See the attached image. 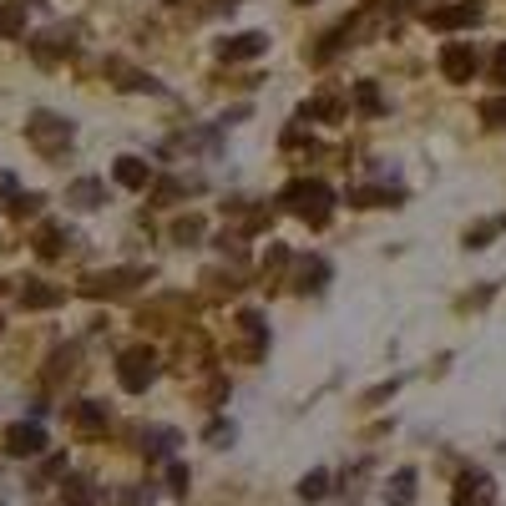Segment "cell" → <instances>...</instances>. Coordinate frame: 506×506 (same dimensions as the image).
<instances>
[{
  "label": "cell",
  "instance_id": "obj_1",
  "mask_svg": "<svg viewBox=\"0 0 506 506\" xmlns=\"http://www.w3.org/2000/svg\"><path fill=\"white\" fill-rule=\"evenodd\" d=\"M278 202H289V213L304 218V223H314V228L329 218V188L324 183H289Z\"/></svg>",
  "mask_w": 506,
  "mask_h": 506
},
{
  "label": "cell",
  "instance_id": "obj_2",
  "mask_svg": "<svg viewBox=\"0 0 506 506\" xmlns=\"http://www.w3.org/2000/svg\"><path fill=\"white\" fill-rule=\"evenodd\" d=\"M117 380H122V390L142 395L157 380V354L147 350V344H132V350H122V360H117Z\"/></svg>",
  "mask_w": 506,
  "mask_h": 506
},
{
  "label": "cell",
  "instance_id": "obj_3",
  "mask_svg": "<svg viewBox=\"0 0 506 506\" xmlns=\"http://www.w3.org/2000/svg\"><path fill=\"white\" fill-rule=\"evenodd\" d=\"M25 137L36 142L41 152H61L66 142H71V122L56 117V112H36L31 122H25Z\"/></svg>",
  "mask_w": 506,
  "mask_h": 506
},
{
  "label": "cell",
  "instance_id": "obj_4",
  "mask_svg": "<svg viewBox=\"0 0 506 506\" xmlns=\"http://www.w3.org/2000/svg\"><path fill=\"white\" fill-rule=\"evenodd\" d=\"M137 278H147L142 268H112V274H87L81 278V294L87 299H112V294H126Z\"/></svg>",
  "mask_w": 506,
  "mask_h": 506
},
{
  "label": "cell",
  "instance_id": "obj_5",
  "mask_svg": "<svg viewBox=\"0 0 506 506\" xmlns=\"http://www.w3.org/2000/svg\"><path fill=\"white\" fill-rule=\"evenodd\" d=\"M264 51H268L264 31H239V36L218 41V56H223V61H248V56H264Z\"/></svg>",
  "mask_w": 506,
  "mask_h": 506
},
{
  "label": "cell",
  "instance_id": "obj_6",
  "mask_svg": "<svg viewBox=\"0 0 506 506\" xmlns=\"http://www.w3.org/2000/svg\"><path fill=\"white\" fill-rule=\"evenodd\" d=\"M441 71L451 76V81H471V71H476V51H471L466 41H451V46L441 51Z\"/></svg>",
  "mask_w": 506,
  "mask_h": 506
},
{
  "label": "cell",
  "instance_id": "obj_7",
  "mask_svg": "<svg viewBox=\"0 0 506 506\" xmlns=\"http://www.w3.org/2000/svg\"><path fill=\"white\" fill-rule=\"evenodd\" d=\"M436 31H451V25H476L481 21V0H461V5H441V11L426 15Z\"/></svg>",
  "mask_w": 506,
  "mask_h": 506
},
{
  "label": "cell",
  "instance_id": "obj_8",
  "mask_svg": "<svg viewBox=\"0 0 506 506\" xmlns=\"http://www.w3.org/2000/svg\"><path fill=\"white\" fill-rule=\"evenodd\" d=\"M41 445H46V436H41L36 420H31V426H11V430H5V451H11V455H36Z\"/></svg>",
  "mask_w": 506,
  "mask_h": 506
},
{
  "label": "cell",
  "instance_id": "obj_9",
  "mask_svg": "<svg viewBox=\"0 0 506 506\" xmlns=\"http://www.w3.org/2000/svg\"><path fill=\"white\" fill-rule=\"evenodd\" d=\"M451 501L455 506H492V481H486V476H461Z\"/></svg>",
  "mask_w": 506,
  "mask_h": 506
},
{
  "label": "cell",
  "instance_id": "obj_10",
  "mask_svg": "<svg viewBox=\"0 0 506 506\" xmlns=\"http://www.w3.org/2000/svg\"><path fill=\"white\" fill-rule=\"evenodd\" d=\"M112 177L122 183V188H147V183H152V167L142 163V157H117Z\"/></svg>",
  "mask_w": 506,
  "mask_h": 506
},
{
  "label": "cell",
  "instance_id": "obj_11",
  "mask_svg": "<svg viewBox=\"0 0 506 506\" xmlns=\"http://www.w3.org/2000/svg\"><path fill=\"white\" fill-rule=\"evenodd\" d=\"M101 198H107V188H101L97 177H76L71 188H66V202H71V208H101Z\"/></svg>",
  "mask_w": 506,
  "mask_h": 506
},
{
  "label": "cell",
  "instance_id": "obj_12",
  "mask_svg": "<svg viewBox=\"0 0 506 506\" xmlns=\"http://www.w3.org/2000/svg\"><path fill=\"white\" fill-rule=\"evenodd\" d=\"M21 304L25 309H56V304H61V289H51V284H36V278H31V284L21 289Z\"/></svg>",
  "mask_w": 506,
  "mask_h": 506
},
{
  "label": "cell",
  "instance_id": "obj_13",
  "mask_svg": "<svg viewBox=\"0 0 506 506\" xmlns=\"http://www.w3.org/2000/svg\"><path fill=\"white\" fill-rule=\"evenodd\" d=\"M61 51H71V41L51 36V31H46V36H36V41H31V56H36L41 66H56V61H61Z\"/></svg>",
  "mask_w": 506,
  "mask_h": 506
},
{
  "label": "cell",
  "instance_id": "obj_14",
  "mask_svg": "<svg viewBox=\"0 0 506 506\" xmlns=\"http://www.w3.org/2000/svg\"><path fill=\"white\" fill-rule=\"evenodd\" d=\"M101 426H107V405H97V400L76 405V430H81V436H97Z\"/></svg>",
  "mask_w": 506,
  "mask_h": 506
},
{
  "label": "cell",
  "instance_id": "obj_15",
  "mask_svg": "<svg viewBox=\"0 0 506 506\" xmlns=\"http://www.w3.org/2000/svg\"><path fill=\"white\" fill-rule=\"evenodd\" d=\"M385 501H390V506H410V501H416V471H395V481L385 486Z\"/></svg>",
  "mask_w": 506,
  "mask_h": 506
},
{
  "label": "cell",
  "instance_id": "obj_16",
  "mask_svg": "<svg viewBox=\"0 0 506 506\" xmlns=\"http://www.w3.org/2000/svg\"><path fill=\"white\" fill-rule=\"evenodd\" d=\"M173 445H177V430H167V426H152L147 436H142V451H147L152 461H163V455L173 451Z\"/></svg>",
  "mask_w": 506,
  "mask_h": 506
},
{
  "label": "cell",
  "instance_id": "obj_17",
  "mask_svg": "<svg viewBox=\"0 0 506 506\" xmlns=\"http://www.w3.org/2000/svg\"><path fill=\"white\" fill-rule=\"evenodd\" d=\"M324 274H329L324 258H304L299 264V289H324Z\"/></svg>",
  "mask_w": 506,
  "mask_h": 506
},
{
  "label": "cell",
  "instance_id": "obj_18",
  "mask_svg": "<svg viewBox=\"0 0 506 506\" xmlns=\"http://www.w3.org/2000/svg\"><path fill=\"white\" fill-rule=\"evenodd\" d=\"M66 506H97V486L81 481V476H71L66 481Z\"/></svg>",
  "mask_w": 506,
  "mask_h": 506
},
{
  "label": "cell",
  "instance_id": "obj_19",
  "mask_svg": "<svg viewBox=\"0 0 506 506\" xmlns=\"http://www.w3.org/2000/svg\"><path fill=\"white\" fill-rule=\"evenodd\" d=\"M360 208H380V202H400V188H360L354 192Z\"/></svg>",
  "mask_w": 506,
  "mask_h": 506
},
{
  "label": "cell",
  "instance_id": "obj_20",
  "mask_svg": "<svg viewBox=\"0 0 506 506\" xmlns=\"http://www.w3.org/2000/svg\"><path fill=\"white\" fill-rule=\"evenodd\" d=\"M324 492H329V476H324V471H309V476L299 481V496H304V501H324Z\"/></svg>",
  "mask_w": 506,
  "mask_h": 506
},
{
  "label": "cell",
  "instance_id": "obj_21",
  "mask_svg": "<svg viewBox=\"0 0 506 506\" xmlns=\"http://www.w3.org/2000/svg\"><path fill=\"white\" fill-rule=\"evenodd\" d=\"M61 248H66V233H61V228H41V239H36V253H41V258H56Z\"/></svg>",
  "mask_w": 506,
  "mask_h": 506
},
{
  "label": "cell",
  "instance_id": "obj_22",
  "mask_svg": "<svg viewBox=\"0 0 506 506\" xmlns=\"http://www.w3.org/2000/svg\"><path fill=\"white\" fill-rule=\"evenodd\" d=\"M25 25V5L15 0V5H0V36H15Z\"/></svg>",
  "mask_w": 506,
  "mask_h": 506
},
{
  "label": "cell",
  "instance_id": "obj_23",
  "mask_svg": "<svg viewBox=\"0 0 506 506\" xmlns=\"http://www.w3.org/2000/svg\"><path fill=\"white\" fill-rule=\"evenodd\" d=\"M501 228H506V218H492V223H481V228H471V233H466V243H471V248H481V243L492 239V233H501Z\"/></svg>",
  "mask_w": 506,
  "mask_h": 506
},
{
  "label": "cell",
  "instance_id": "obj_24",
  "mask_svg": "<svg viewBox=\"0 0 506 506\" xmlns=\"http://www.w3.org/2000/svg\"><path fill=\"white\" fill-rule=\"evenodd\" d=\"M481 117L496 122V126H506V97H486V101H481Z\"/></svg>",
  "mask_w": 506,
  "mask_h": 506
},
{
  "label": "cell",
  "instance_id": "obj_25",
  "mask_svg": "<svg viewBox=\"0 0 506 506\" xmlns=\"http://www.w3.org/2000/svg\"><path fill=\"white\" fill-rule=\"evenodd\" d=\"M354 97H360V107H365V112H380V107H385V101H380V91L370 87V81H360V87H354Z\"/></svg>",
  "mask_w": 506,
  "mask_h": 506
},
{
  "label": "cell",
  "instance_id": "obj_26",
  "mask_svg": "<svg viewBox=\"0 0 506 506\" xmlns=\"http://www.w3.org/2000/svg\"><path fill=\"white\" fill-rule=\"evenodd\" d=\"M198 233H202V223H198V218H183V223L173 228V239H177V243H192Z\"/></svg>",
  "mask_w": 506,
  "mask_h": 506
},
{
  "label": "cell",
  "instance_id": "obj_27",
  "mask_svg": "<svg viewBox=\"0 0 506 506\" xmlns=\"http://www.w3.org/2000/svg\"><path fill=\"white\" fill-rule=\"evenodd\" d=\"M167 481H173V492L183 496V492H188V466H183V461H173V466H167Z\"/></svg>",
  "mask_w": 506,
  "mask_h": 506
},
{
  "label": "cell",
  "instance_id": "obj_28",
  "mask_svg": "<svg viewBox=\"0 0 506 506\" xmlns=\"http://www.w3.org/2000/svg\"><path fill=\"white\" fill-rule=\"evenodd\" d=\"M208 441H213V445L233 441V426H223V420H218V426H208Z\"/></svg>",
  "mask_w": 506,
  "mask_h": 506
},
{
  "label": "cell",
  "instance_id": "obj_29",
  "mask_svg": "<svg viewBox=\"0 0 506 506\" xmlns=\"http://www.w3.org/2000/svg\"><path fill=\"white\" fill-rule=\"evenodd\" d=\"M496 81H506V46L496 51Z\"/></svg>",
  "mask_w": 506,
  "mask_h": 506
},
{
  "label": "cell",
  "instance_id": "obj_30",
  "mask_svg": "<svg viewBox=\"0 0 506 506\" xmlns=\"http://www.w3.org/2000/svg\"><path fill=\"white\" fill-rule=\"evenodd\" d=\"M304 5H309V0H304Z\"/></svg>",
  "mask_w": 506,
  "mask_h": 506
}]
</instances>
